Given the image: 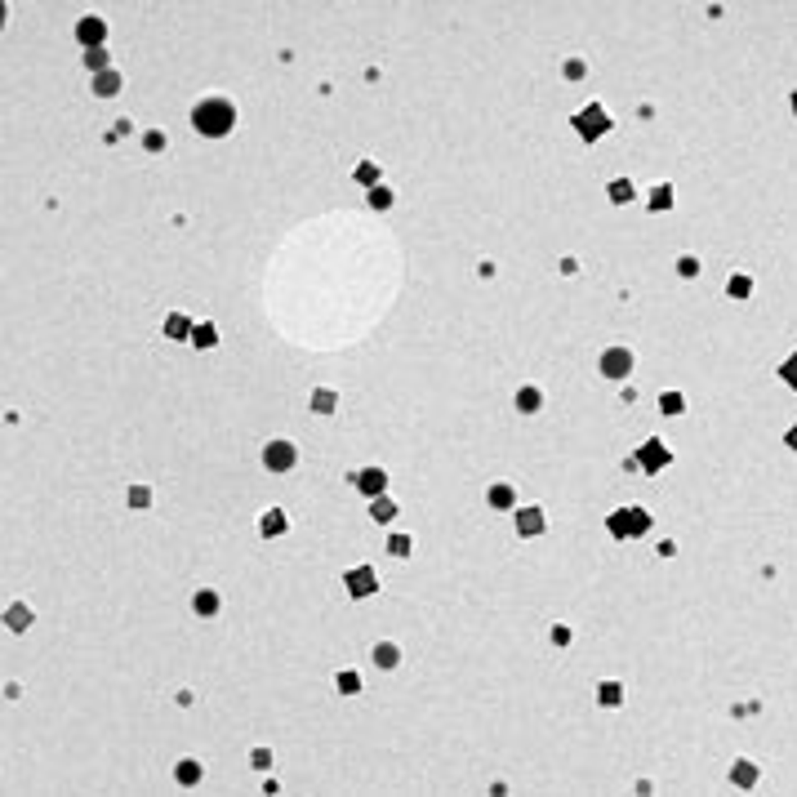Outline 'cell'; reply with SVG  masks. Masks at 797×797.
Masks as SVG:
<instances>
[{"instance_id":"6da1fadb","label":"cell","mask_w":797,"mask_h":797,"mask_svg":"<svg viewBox=\"0 0 797 797\" xmlns=\"http://www.w3.org/2000/svg\"><path fill=\"white\" fill-rule=\"evenodd\" d=\"M192 125H197V134H205V138H223V134H232V125H236V107L228 99H201L197 107H192Z\"/></svg>"},{"instance_id":"7a4b0ae2","label":"cell","mask_w":797,"mask_h":797,"mask_svg":"<svg viewBox=\"0 0 797 797\" xmlns=\"http://www.w3.org/2000/svg\"><path fill=\"white\" fill-rule=\"evenodd\" d=\"M606 530L614 539H637V535H650V512L646 508H614L606 517Z\"/></svg>"},{"instance_id":"3957f363","label":"cell","mask_w":797,"mask_h":797,"mask_svg":"<svg viewBox=\"0 0 797 797\" xmlns=\"http://www.w3.org/2000/svg\"><path fill=\"white\" fill-rule=\"evenodd\" d=\"M610 116H606V107L601 103H588L583 111H575V130H579V138H588V143H597L601 134H610Z\"/></svg>"},{"instance_id":"277c9868","label":"cell","mask_w":797,"mask_h":797,"mask_svg":"<svg viewBox=\"0 0 797 797\" xmlns=\"http://www.w3.org/2000/svg\"><path fill=\"white\" fill-rule=\"evenodd\" d=\"M299 464V450H295V441H285V437H272L268 445H263V468L268 472H295Z\"/></svg>"},{"instance_id":"5b68a950","label":"cell","mask_w":797,"mask_h":797,"mask_svg":"<svg viewBox=\"0 0 797 797\" xmlns=\"http://www.w3.org/2000/svg\"><path fill=\"white\" fill-rule=\"evenodd\" d=\"M633 464H637L641 472H664L668 464H673V455H668V445H664L660 437H650V441L633 455Z\"/></svg>"},{"instance_id":"8992f818","label":"cell","mask_w":797,"mask_h":797,"mask_svg":"<svg viewBox=\"0 0 797 797\" xmlns=\"http://www.w3.org/2000/svg\"><path fill=\"white\" fill-rule=\"evenodd\" d=\"M601 374H606V379H628V374H633V352H628V347H606V352H601Z\"/></svg>"},{"instance_id":"52a82bcc","label":"cell","mask_w":797,"mask_h":797,"mask_svg":"<svg viewBox=\"0 0 797 797\" xmlns=\"http://www.w3.org/2000/svg\"><path fill=\"white\" fill-rule=\"evenodd\" d=\"M548 530V517H543V508H517V535L521 539H535Z\"/></svg>"},{"instance_id":"ba28073f","label":"cell","mask_w":797,"mask_h":797,"mask_svg":"<svg viewBox=\"0 0 797 797\" xmlns=\"http://www.w3.org/2000/svg\"><path fill=\"white\" fill-rule=\"evenodd\" d=\"M76 40H80L85 49H103L107 23H103V18H80V23H76Z\"/></svg>"},{"instance_id":"9c48e42d","label":"cell","mask_w":797,"mask_h":797,"mask_svg":"<svg viewBox=\"0 0 797 797\" xmlns=\"http://www.w3.org/2000/svg\"><path fill=\"white\" fill-rule=\"evenodd\" d=\"M347 593H352V597H370V593H379V575H374L370 566L347 570Z\"/></svg>"},{"instance_id":"30bf717a","label":"cell","mask_w":797,"mask_h":797,"mask_svg":"<svg viewBox=\"0 0 797 797\" xmlns=\"http://www.w3.org/2000/svg\"><path fill=\"white\" fill-rule=\"evenodd\" d=\"M357 490H361V495H370V499H374V495H383V490H388V472H383V468H366V472H357Z\"/></svg>"},{"instance_id":"8fae6325","label":"cell","mask_w":797,"mask_h":797,"mask_svg":"<svg viewBox=\"0 0 797 797\" xmlns=\"http://www.w3.org/2000/svg\"><path fill=\"white\" fill-rule=\"evenodd\" d=\"M5 628H13V633L32 628V606H27V601H9L5 606Z\"/></svg>"},{"instance_id":"7c38bea8","label":"cell","mask_w":797,"mask_h":797,"mask_svg":"<svg viewBox=\"0 0 797 797\" xmlns=\"http://www.w3.org/2000/svg\"><path fill=\"white\" fill-rule=\"evenodd\" d=\"M121 85H125V80H121L116 67H107V72L94 76V94H99V99H111V94H121Z\"/></svg>"},{"instance_id":"4fadbf2b","label":"cell","mask_w":797,"mask_h":797,"mask_svg":"<svg viewBox=\"0 0 797 797\" xmlns=\"http://www.w3.org/2000/svg\"><path fill=\"white\" fill-rule=\"evenodd\" d=\"M486 503H490V508H499V512H508V508H517V490H512V486H490V490H486Z\"/></svg>"},{"instance_id":"5bb4252c","label":"cell","mask_w":797,"mask_h":797,"mask_svg":"<svg viewBox=\"0 0 797 797\" xmlns=\"http://www.w3.org/2000/svg\"><path fill=\"white\" fill-rule=\"evenodd\" d=\"M374 664H379L383 673H393V668L401 664V646L397 641H379V646H374Z\"/></svg>"},{"instance_id":"9a60e30c","label":"cell","mask_w":797,"mask_h":797,"mask_svg":"<svg viewBox=\"0 0 797 797\" xmlns=\"http://www.w3.org/2000/svg\"><path fill=\"white\" fill-rule=\"evenodd\" d=\"M192 610H197V614H205V619H209V614H218V610H223V597H218L214 588H201L197 597H192Z\"/></svg>"},{"instance_id":"2e32d148","label":"cell","mask_w":797,"mask_h":797,"mask_svg":"<svg viewBox=\"0 0 797 797\" xmlns=\"http://www.w3.org/2000/svg\"><path fill=\"white\" fill-rule=\"evenodd\" d=\"M517 410H521V414H539L543 410V393H539V388H517Z\"/></svg>"},{"instance_id":"e0dca14e","label":"cell","mask_w":797,"mask_h":797,"mask_svg":"<svg viewBox=\"0 0 797 797\" xmlns=\"http://www.w3.org/2000/svg\"><path fill=\"white\" fill-rule=\"evenodd\" d=\"M201 775H205V771H201V762H197V758H183V762L174 766V779H178V784H183V789L201 784Z\"/></svg>"},{"instance_id":"ac0fdd59","label":"cell","mask_w":797,"mask_h":797,"mask_svg":"<svg viewBox=\"0 0 797 797\" xmlns=\"http://www.w3.org/2000/svg\"><path fill=\"white\" fill-rule=\"evenodd\" d=\"M192 330H197V326H192L183 312H170V316H165V334H170V339L183 343V339H192Z\"/></svg>"},{"instance_id":"d6986e66","label":"cell","mask_w":797,"mask_h":797,"mask_svg":"<svg viewBox=\"0 0 797 797\" xmlns=\"http://www.w3.org/2000/svg\"><path fill=\"white\" fill-rule=\"evenodd\" d=\"M285 512L281 508H268V512H263V521H259V530H263V535H268V539H276V535H285Z\"/></svg>"},{"instance_id":"ffe728a7","label":"cell","mask_w":797,"mask_h":797,"mask_svg":"<svg viewBox=\"0 0 797 797\" xmlns=\"http://www.w3.org/2000/svg\"><path fill=\"white\" fill-rule=\"evenodd\" d=\"M597 704L601 708H619L624 704V686H619V681H601V686H597Z\"/></svg>"},{"instance_id":"44dd1931","label":"cell","mask_w":797,"mask_h":797,"mask_svg":"<svg viewBox=\"0 0 797 797\" xmlns=\"http://www.w3.org/2000/svg\"><path fill=\"white\" fill-rule=\"evenodd\" d=\"M731 784L753 789V784H758V766H753V762H735V766H731Z\"/></svg>"},{"instance_id":"7402d4cb","label":"cell","mask_w":797,"mask_h":797,"mask_svg":"<svg viewBox=\"0 0 797 797\" xmlns=\"http://www.w3.org/2000/svg\"><path fill=\"white\" fill-rule=\"evenodd\" d=\"M334 405H339V393H334V388H316L312 393V410L316 414H334Z\"/></svg>"},{"instance_id":"603a6c76","label":"cell","mask_w":797,"mask_h":797,"mask_svg":"<svg viewBox=\"0 0 797 797\" xmlns=\"http://www.w3.org/2000/svg\"><path fill=\"white\" fill-rule=\"evenodd\" d=\"M370 512H374V521H393L397 517V503L388 499V495H374V503H370Z\"/></svg>"},{"instance_id":"cb8c5ba5","label":"cell","mask_w":797,"mask_h":797,"mask_svg":"<svg viewBox=\"0 0 797 797\" xmlns=\"http://www.w3.org/2000/svg\"><path fill=\"white\" fill-rule=\"evenodd\" d=\"M366 197H370V205H374V209H393V201H397V197H393V187H383V183H374V187L366 192Z\"/></svg>"},{"instance_id":"d4e9b609","label":"cell","mask_w":797,"mask_h":797,"mask_svg":"<svg viewBox=\"0 0 797 797\" xmlns=\"http://www.w3.org/2000/svg\"><path fill=\"white\" fill-rule=\"evenodd\" d=\"M192 343H197V347H214L218 343V330L209 326V321H201V326L192 330Z\"/></svg>"},{"instance_id":"484cf974","label":"cell","mask_w":797,"mask_h":797,"mask_svg":"<svg viewBox=\"0 0 797 797\" xmlns=\"http://www.w3.org/2000/svg\"><path fill=\"white\" fill-rule=\"evenodd\" d=\"M85 67H89L94 76H99V72H107V67H111V58H107V45H103V49H85Z\"/></svg>"},{"instance_id":"4316f807","label":"cell","mask_w":797,"mask_h":797,"mask_svg":"<svg viewBox=\"0 0 797 797\" xmlns=\"http://www.w3.org/2000/svg\"><path fill=\"white\" fill-rule=\"evenodd\" d=\"M357 183H361V187H374V183H379V165H374V161H361V165H357Z\"/></svg>"},{"instance_id":"83f0119b","label":"cell","mask_w":797,"mask_h":797,"mask_svg":"<svg viewBox=\"0 0 797 797\" xmlns=\"http://www.w3.org/2000/svg\"><path fill=\"white\" fill-rule=\"evenodd\" d=\"M606 192H610V201H614V205H624V201H633V183H628V178H614V183H610Z\"/></svg>"},{"instance_id":"f1b7e54d","label":"cell","mask_w":797,"mask_h":797,"mask_svg":"<svg viewBox=\"0 0 797 797\" xmlns=\"http://www.w3.org/2000/svg\"><path fill=\"white\" fill-rule=\"evenodd\" d=\"M650 209H673V187H668V183H660L650 192Z\"/></svg>"},{"instance_id":"f546056e","label":"cell","mask_w":797,"mask_h":797,"mask_svg":"<svg viewBox=\"0 0 797 797\" xmlns=\"http://www.w3.org/2000/svg\"><path fill=\"white\" fill-rule=\"evenodd\" d=\"M410 548H414V539L405 535V530H401V535H393V539H388V552H393V557H410Z\"/></svg>"},{"instance_id":"4dcf8cb0","label":"cell","mask_w":797,"mask_h":797,"mask_svg":"<svg viewBox=\"0 0 797 797\" xmlns=\"http://www.w3.org/2000/svg\"><path fill=\"white\" fill-rule=\"evenodd\" d=\"M660 410L664 414H681V410H686V397H681V393H664L660 397Z\"/></svg>"},{"instance_id":"1f68e13d","label":"cell","mask_w":797,"mask_h":797,"mask_svg":"<svg viewBox=\"0 0 797 797\" xmlns=\"http://www.w3.org/2000/svg\"><path fill=\"white\" fill-rule=\"evenodd\" d=\"M726 295H731V299H748V295H753V281H748V276H731Z\"/></svg>"},{"instance_id":"d6a6232c","label":"cell","mask_w":797,"mask_h":797,"mask_svg":"<svg viewBox=\"0 0 797 797\" xmlns=\"http://www.w3.org/2000/svg\"><path fill=\"white\" fill-rule=\"evenodd\" d=\"M334 686H339L343 695H357L361 691V677L357 673H339V677H334Z\"/></svg>"},{"instance_id":"836d02e7","label":"cell","mask_w":797,"mask_h":797,"mask_svg":"<svg viewBox=\"0 0 797 797\" xmlns=\"http://www.w3.org/2000/svg\"><path fill=\"white\" fill-rule=\"evenodd\" d=\"M677 276H686V281H691V276H699V259H695V254H681V259H677Z\"/></svg>"},{"instance_id":"e575fe53","label":"cell","mask_w":797,"mask_h":797,"mask_svg":"<svg viewBox=\"0 0 797 797\" xmlns=\"http://www.w3.org/2000/svg\"><path fill=\"white\" fill-rule=\"evenodd\" d=\"M147 503H152V490H147V486H134V490H130V508H138V512H143Z\"/></svg>"},{"instance_id":"d590c367","label":"cell","mask_w":797,"mask_h":797,"mask_svg":"<svg viewBox=\"0 0 797 797\" xmlns=\"http://www.w3.org/2000/svg\"><path fill=\"white\" fill-rule=\"evenodd\" d=\"M562 72H566V80H583V72H588V67H583V58H566Z\"/></svg>"},{"instance_id":"8d00e7d4","label":"cell","mask_w":797,"mask_h":797,"mask_svg":"<svg viewBox=\"0 0 797 797\" xmlns=\"http://www.w3.org/2000/svg\"><path fill=\"white\" fill-rule=\"evenodd\" d=\"M249 766H254V771H268V766H272V753H268V748H254V753H249Z\"/></svg>"},{"instance_id":"74e56055","label":"cell","mask_w":797,"mask_h":797,"mask_svg":"<svg viewBox=\"0 0 797 797\" xmlns=\"http://www.w3.org/2000/svg\"><path fill=\"white\" fill-rule=\"evenodd\" d=\"M143 147H147V152H161V147H165V134H161V130H147V134H143Z\"/></svg>"},{"instance_id":"f35d334b","label":"cell","mask_w":797,"mask_h":797,"mask_svg":"<svg viewBox=\"0 0 797 797\" xmlns=\"http://www.w3.org/2000/svg\"><path fill=\"white\" fill-rule=\"evenodd\" d=\"M779 374H784V379H789V383H797V357H789V361H784V366H779Z\"/></svg>"},{"instance_id":"ab89813d","label":"cell","mask_w":797,"mask_h":797,"mask_svg":"<svg viewBox=\"0 0 797 797\" xmlns=\"http://www.w3.org/2000/svg\"><path fill=\"white\" fill-rule=\"evenodd\" d=\"M552 641H557V646H570V628L557 624V628H552Z\"/></svg>"}]
</instances>
